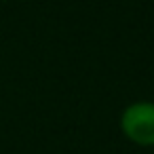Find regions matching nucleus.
<instances>
[{"mask_svg":"<svg viewBox=\"0 0 154 154\" xmlns=\"http://www.w3.org/2000/svg\"><path fill=\"white\" fill-rule=\"evenodd\" d=\"M125 139L139 148H154V101H133L118 118Z\"/></svg>","mask_w":154,"mask_h":154,"instance_id":"1","label":"nucleus"}]
</instances>
